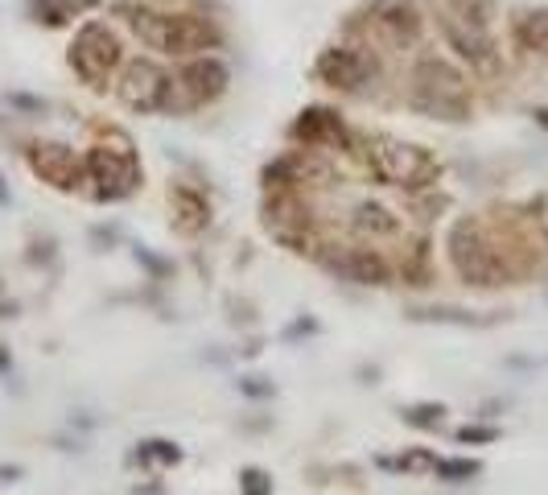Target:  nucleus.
I'll use <instances>...</instances> for the list:
<instances>
[{"instance_id":"28","label":"nucleus","mask_w":548,"mask_h":495,"mask_svg":"<svg viewBox=\"0 0 548 495\" xmlns=\"http://www.w3.org/2000/svg\"><path fill=\"white\" fill-rule=\"evenodd\" d=\"M13 310H17L13 302H0V318H13Z\"/></svg>"},{"instance_id":"24","label":"nucleus","mask_w":548,"mask_h":495,"mask_svg":"<svg viewBox=\"0 0 548 495\" xmlns=\"http://www.w3.org/2000/svg\"><path fill=\"white\" fill-rule=\"evenodd\" d=\"M499 438V429L495 425H466V429H458V442H470V446H478V442H495Z\"/></svg>"},{"instance_id":"21","label":"nucleus","mask_w":548,"mask_h":495,"mask_svg":"<svg viewBox=\"0 0 548 495\" xmlns=\"http://www.w3.org/2000/svg\"><path fill=\"white\" fill-rule=\"evenodd\" d=\"M433 471H437L445 483H466V479L478 475V462H474V458H441V462H433Z\"/></svg>"},{"instance_id":"6","label":"nucleus","mask_w":548,"mask_h":495,"mask_svg":"<svg viewBox=\"0 0 548 495\" xmlns=\"http://www.w3.org/2000/svg\"><path fill=\"white\" fill-rule=\"evenodd\" d=\"M71 66H75V75L79 79H87V83H104L116 66H120V58H124V46H120V38L104 25V21H87L79 33H75V42H71Z\"/></svg>"},{"instance_id":"15","label":"nucleus","mask_w":548,"mask_h":495,"mask_svg":"<svg viewBox=\"0 0 548 495\" xmlns=\"http://www.w3.org/2000/svg\"><path fill=\"white\" fill-rule=\"evenodd\" d=\"M380 33L392 46H413L421 38V13L413 5H388L380 17H375Z\"/></svg>"},{"instance_id":"4","label":"nucleus","mask_w":548,"mask_h":495,"mask_svg":"<svg viewBox=\"0 0 548 495\" xmlns=\"http://www.w3.org/2000/svg\"><path fill=\"white\" fill-rule=\"evenodd\" d=\"M116 95L132 112H178L182 108L178 79L169 75L165 66H157L153 58H128L120 66Z\"/></svg>"},{"instance_id":"27","label":"nucleus","mask_w":548,"mask_h":495,"mask_svg":"<svg viewBox=\"0 0 548 495\" xmlns=\"http://www.w3.org/2000/svg\"><path fill=\"white\" fill-rule=\"evenodd\" d=\"M13 203V194H9V186H5V174H0V207H9Z\"/></svg>"},{"instance_id":"20","label":"nucleus","mask_w":548,"mask_h":495,"mask_svg":"<svg viewBox=\"0 0 548 495\" xmlns=\"http://www.w3.org/2000/svg\"><path fill=\"white\" fill-rule=\"evenodd\" d=\"M141 462H165V467H178L182 462V446L165 442V438H153V442H141V454H136Z\"/></svg>"},{"instance_id":"13","label":"nucleus","mask_w":548,"mask_h":495,"mask_svg":"<svg viewBox=\"0 0 548 495\" xmlns=\"http://www.w3.org/2000/svg\"><path fill=\"white\" fill-rule=\"evenodd\" d=\"M293 137H297L301 145H310V149H334V145H347L351 132L342 128V120H338L330 108H310V112L297 120Z\"/></svg>"},{"instance_id":"22","label":"nucleus","mask_w":548,"mask_h":495,"mask_svg":"<svg viewBox=\"0 0 548 495\" xmlns=\"http://www.w3.org/2000/svg\"><path fill=\"white\" fill-rule=\"evenodd\" d=\"M445 417V405H437V401H429V405H413V409H404V421L408 425H437Z\"/></svg>"},{"instance_id":"19","label":"nucleus","mask_w":548,"mask_h":495,"mask_svg":"<svg viewBox=\"0 0 548 495\" xmlns=\"http://www.w3.org/2000/svg\"><path fill=\"white\" fill-rule=\"evenodd\" d=\"M445 5H450V21H454V25L483 29V33H487V21H491V0H445Z\"/></svg>"},{"instance_id":"18","label":"nucleus","mask_w":548,"mask_h":495,"mask_svg":"<svg viewBox=\"0 0 548 495\" xmlns=\"http://www.w3.org/2000/svg\"><path fill=\"white\" fill-rule=\"evenodd\" d=\"M95 5V0H29V13L33 21H42V25H66L71 17L87 13Z\"/></svg>"},{"instance_id":"10","label":"nucleus","mask_w":548,"mask_h":495,"mask_svg":"<svg viewBox=\"0 0 548 495\" xmlns=\"http://www.w3.org/2000/svg\"><path fill=\"white\" fill-rule=\"evenodd\" d=\"M25 161H29V170L38 174L42 182L58 186V190H75L87 174H83V157L75 149H66V145H54V141H33L25 149Z\"/></svg>"},{"instance_id":"14","label":"nucleus","mask_w":548,"mask_h":495,"mask_svg":"<svg viewBox=\"0 0 548 495\" xmlns=\"http://www.w3.org/2000/svg\"><path fill=\"white\" fill-rule=\"evenodd\" d=\"M351 231L363 240H392V236H400V219L384 203H371L367 198V203H359L351 211Z\"/></svg>"},{"instance_id":"5","label":"nucleus","mask_w":548,"mask_h":495,"mask_svg":"<svg viewBox=\"0 0 548 495\" xmlns=\"http://www.w3.org/2000/svg\"><path fill=\"white\" fill-rule=\"evenodd\" d=\"M83 182H91L95 198H128L141 186V165H136L132 149H116V145H95L83 157Z\"/></svg>"},{"instance_id":"7","label":"nucleus","mask_w":548,"mask_h":495,"mask_svg":"<svg viewBox=\"0 0 548 495\" xmlns=\"http://www.w3.org/2000/svg\"><path fill=\"white\" fill-rule=\"evenodd\" d=\"M367 161H371V170L380 174L384 182H396V186H425L437 178V165L425 149L417 145H408V141H371L367 149Z\"/></svg>"},{"instance_id":"16","label":"nucleus","mask_w":548,"mask_h":495,"mask_svg":"<svg viewBox=\"0 0 548 495\" xmlns=\"http://www.w3.org/2000/svg\"><path fill=\"white\" fill-rule=\"evenodd\" d=\"M516 42H520L528 54L548 58V9H528V13L516 21Z\"/></svg>"},{"instance_id":"11","label":"nucleus","mask_w":548,"mask_h":495,"mask_svg":"<svg viewBox=\"0 0 548 495\" xmlns=\"http://www.w3.org/2000/svg\"><path fill=\"white\" fill-rule=\"evenodd\" d=\"M326 269L355 285H388L396 277V269L375 248H338L326 256Z\"/></svg>"},{"instance_id":"2","label":"nucleus","mask_w":548,"mask_h":495,"mask_svg":"<svg viewBox=\"0 0 548 495\" xmlns=\"http://www.w3.org/2000/svg\"><path fill=\"white\" fill-rule=\"evenodd\" d=\"M413 108L433 120H466L470 116V87L458 66L437 54L417 58L413 66Z\"/></svg>"},{"instance_id":"1","label":"nucleus","mask_w":548,"mask_h":495,"mask_svg":"<svg viewBox=\"0 0 548 495\" xmlns=\"http://www.w3.org/2000/svg\"><path fill=\"white\" fill-rule=\"evenodd\" d=\"M120 13L128 21V29L149 50L174 54V58H194L202 50L219 46V29L194 13H165V9H149V5H124Z\"/></svg>"},{"instance_id":"9","label":"nucleus","mask_w":548,"mask_h":495,"mask_svg":"<svg viewBox=\"0 0 548 495\" xmlns=\"http://www.w3.org/2000/svg\"><path fill=\"white\" fill-rule=\"evenodd\" d=\"M318 79L338 87V91H363L375 79V58L363 46H330L318 58Z\"/></svg>"},{"instance_id":"23","label":"nucleus","mask_w":548,"mask_h":495,"mask_svg":"<svg viewBox=\"0 0 548 495\" xmlns=\"http://www.w3.org/2000/svg\"><path fill=\"white\" fill-rule=\"evenodd\" d=\"M239 491L244 495H272V479L260 467H248L244 475H239Z\"/></svg>"},{"instance_id":"12","label":"nucleus","mask_w":548,"mask_h":495,"mask_svg":"<svg viewBox=\"0 0 548 495\" xmlns=\"http://www.w3.org/2000/svg\"><path fill=\"white\" fill-rule=\"evenodd\" d=\"M445 38H450V46L474 66V71L499 75V54H495V46H491V38L483 29H466V25H454L450 17H445Z\"/></svg>"},{"instance_id":"26","label":"nucleus","mask_w":548,"mask_h":495,"mask_svg":"<svg viewBox=\"0 0 548 495\" xmlns=\"http://www.w3.org/2000/svg\"><path fill=\"white\" fill-rule=\"evenodd\" d=\"M244 392H248V396H268L272 388H268V384H252V380H244Z\"/></svg>"},{"instance_id":"8","label":"nucleus","mask_w":548,"mask_h":495,"mask_svg":"<svg viewBox=\"0 0 548 495\" xmlns=\"http://www.w3.org/2000/svg\"><path fill=\"white\" fill-rule=\"evenodd\" d=\"M231 83V71L227 62L219 54H194L186 58L182 75H178V91H182V108H202L211 104V99H219Z\"/></svg>"},{"instance_id":"17","label":"nucleus","mask_w":548,"mask_h":495,"mask_svg":"<svg viewBox=\"0 0 548 495\" xmlns=\"http://www.w3.org/2000/svg\"><path fill=\"white\" fill-rule=\"evenodd\" d=\"M174 211H178V227H182V231H202V227H207V219H211L207 198L194 194V190H186V186L174 190Z\"/></svg>"},{"instance_id":"25","label":"nucleus","mask_w":548,"mask_h":495,"mask_svg":"<svg viewBox=\"0 0 548 495\" xmlns=\"http://www.w3.org/2000/svg\"><path fill=\"white\" fill-rule=\"evenodd\" d=\"M9 104H13V108H25V112H46L42 99H29V95H13Z\"/></svg>"},{"instance_id":"3","label":"nucleus","mask_w":548,"mask_h":495,"mask_svg":"<svg viewBox=\"0 0 548 495\" xmlns=\"http://www.w3.org/2000/svg\"><path fill=\"white\" fill-rule=\"evenodd\" d=\"M445 248H450V264L458 269V277L466 285H507V277H511L507 260L499 256V248L483 236V227H478L474 219H458L450 227Z\"/></svg>"},{"instance_id":"29","label":"nucleus","mask_w":548,"mask_h":495,"mask_svg":"<svg viewBox=\"0 0 548 495\" xmlns=\"http://www.w3.org/2000/svg\"><path fill=\"white\" fill-rule=\"evenodd\" d=\"M0 372H9V355H5V347H0Z\"/></svg>"}]
</instances>
